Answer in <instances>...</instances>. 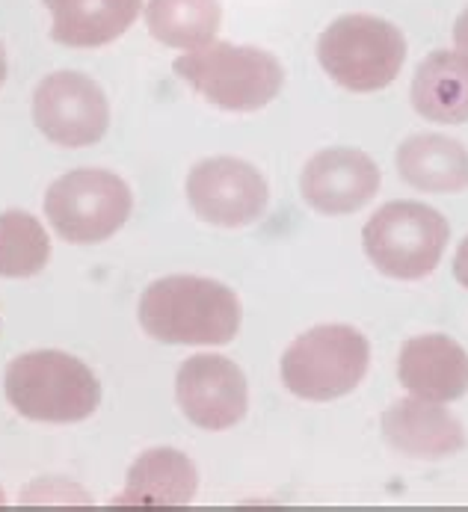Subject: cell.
<instances>
[{
    "label": "cell",
    "instance_id": "cell-1",
    "mask_svg": "<svg viewBox=\"0 0 468 512\" xmlns=\"http://www.w3.org/2000/svg\"><path fill=\"white\" fill-rule=\"evenodd\" d=\"M140 323L163 344L223 347L240 329V302L214 279L169 276L143 293Z\"/></svg>",
    "mask_w": 468,
    "mask_h": 512
},
{
    "label": "cell",
    "instance_id": "cell-2",
    "mask_svg": "<svg viewBox=\"0 0 468 512\" xmlns=\"http://www.w3.org/2000/svg\"><path fill=\"white\" fill-rule=\"evenodd\" d=\"M6 400L30 421L78 424L98 409L101 385L75 356L36 350L6 367Z\"/></svg>",
    "mask_w": 468,
    "mask_h": 512
},
{
    "label": "cell",
    "instance_id": "cell-3",
    "mask_svg": "<svg viewBox=\"0 0 468 512\" xmlns=\"http://www.w3.org/2000/svg\"><path fill=\"white\" fill-rule=\"evenodd\" d=\"M175 74L187 80L205 101L234 113L267 107L285 80L282 63L273 54L229 42H208L196 51H187L175 60Z\"/></svg>",
    "mask_w": 468,
    "mask_h": 512
},
{
    "label": "cell",
    "instance_id": "cell-4",
    "mask_svg": "<svg viewBox=\"0 0 468 512\" xmlns=\"http://www.w3.org/2000/svg\"><path fill=\"white\" fill-rule=\"evenodd\" d=\"M317 60L326 74L350 92H377L394 83L406 60L403 33L377 15H341L320 42Z\"/></svg>",
    "mask_w": 468,
    "mask_h": 512
},
{
    "label": "cell",
    "instance_id": "cell-5",
    "mask_svg": "<svg viewBox=\"0 0 468 512\" xmlns=\"http://www.w3.org/2000/svg\"><path fill=\"white\" fill-rule=\"evenodd\" d=\"M371 344L353 326H317L282 356V382L291 394L326 403L350 394L368 373Z\"/></svg>",
    "mask_w": 468,
    "mask_h": 512
},
{
    "label": "cell",
    "instance_id": "cell-6",
    "mask_svg": "<svg viewBox=\"0 0 468 512\" xmlns=\"http://www.w3.org/2000/svg\"><path fill=\"white\" fill-rule=\"evenodd\" d=\"M448 220L421 202H391L362 231L365 252L380 273L415 282L430 276L448 246Z\"/></svg>",
    "mask_w": 468,
    "mask_h": 512
},
{
    "label": "cell",
    "instance_id": "cell-7",
    "mask_svg": "<svg viewBox=\"0 0 468 512\" xmlns=\"http://www.w3.org/2000/svg\"><path fill=\"white\" fill-rule=\"evenodd\" d=\"M134 208L131 187L107 169H75L45 193V214L69 243H101L113 237Z\"/></svg>",
    "mask_w": 468,
    "mask_h": 512
},
{
    "label": "cell",
    "instance_id": "cell-8",
    "mask_svg": "<svg viewBox=\"0 0 468 512\" xmlns=\"http://www.w3.org/2000/svg\"><path fill=\"white\" fill-rule=\"evenodd\" d=\"M33 119L51 143L83 148L107 134L110 104L92 77L80 72H54L36 86Z\"/></svg>",
    "mask_w": 468,
    "mask_h": 512
},
{
    "label": "cell",
    "instance_id": "cell-9",
    "mask_svg": "<svg viewBox=\"0 0 468 512\" xmlns=\"http://www.w3.org/2000/svg\"><path fill=\"white\" fill-rule=\"evenodd\" d=\"M187 199L199 220L240 228L261 220L270 190L252 163L237 157H211L196 163L187 175Z\"/></svg>",
    "mask_w": 468,
    "mask_h": 512
},
{
    "label": "cell",
    "instance_id": "cell-10",
    "mask_svg": "<svg viewBox=\"0 0 468 512\" xmlns=\"http://www.w3.org/2000/svg\"><path fill=\"white\" fill-rule=\"evenodd\" d=\"M175 397L187 421L202 430H229L249 406L243 370L223 356L187 359L175 379Z\"/></svg>",
    "mask_w": 468,
    "mask_h": 512
},
{
    "label": "cell",
    "instance_id": "cell-11",
    "mask_svg": "<svg viewBox=\"0 0 468 512\" xmlns=\"http://www.w3.org/2000/svg\"><path fill=\"white\" fill-rule=\"evenodd\" d=\"M300 193L317 214H353L380 193V166L365 151L326 148L306 163Z\"/></svg>",
    "mask_w": 468,
    "mask_h": 512
},
{
    "label": "cell",
    "instance_id": "cell-12",
    "mask_svg": "<svg viewBox=\"0 0 468 512\" xmlns=\"http://www.w3.org/2000/svg\"><path fill=\"white\" fill-rule=\"evenodd\" d=\"M383 436L412 459H445L466 447V430L442 403L409 397L386 409Z\"/></svg>",
    "mask_w": 468,
    "mask_h": 512
},
{
    "label": "cell",
    "instance_id": "cell-13",
    "mask_svg": "<svg viewBox=\"0 0 468 512\" xmlns=\"http://www.w3.org/2000/svg\"><path fill=\"white\" fill-rule=\"evenodd\" d=\"M397 376L415 397L451 403L468 394V353L454 338L421 335L403 344Z\"/></svg>",
    "mask_w": 468,
    "mask_h": 512
},
{
    "label": "cell",
    "instance_id": "cell-14",
    "mask_svg": "<svg viewBox=\"0 0 468 512\" xmlns=\"http://www.w3.org/2000/svg\"><path fill=\"white\" fill-rule=\"evenodd\" d=\"M196 486V465L184 453L149 450L131 465L125 492L113 498V507H187Z\"/></svg>",
    "mask_w": 468,
    "mask_h": 512
},
{
    "label": "cell",
    "instance_id": "cell-15",
    "mask_svg": "<svg viewBox=\"0 0 468 512\" xmlns=\"http://www.w3.org/2000/svg\"><path fill=\"white\" fill-rule=\"evenodd\" d=\"M143 0H45L51 36L69 48H101L119 39L140 15Z\"/></svg>",
    "mask_w": 468,
    "mask_h": 512
},
{
    "label": "cell",
    "instance_id": "cell-16",
    "mask_svg": "<svg viewBox=\"0 0 468 512\" xmlns=\"http://www.w3.org/2000/svg\"><path fill=\"white\" fill-rule=\"evenodd\" d=\"M400 178L424 193L468 190V148L442 134H415L397 148Z\"/></svg>",
    "mask_w": 468,
    "mask_h": 512
},
{
    "label": "cell",
    "instance_id": "cell-17",
    "mask_svg": "<svg viewBox=\"0 0 468 512\" xmlns=\"http://www.w3.org/2000/svg\"><path fill=\"white\" fill-rule=\"evenodd\" d=\"M415 110L442 125L468 122V57L460 51L430 54L412 77Z\"/></svg>",
    "mask_w": 468,
    "mask_h": 512
},
{
    "label": "cell",
    "instance_id": "cell-18",
    "mask_svg": "<svg viewBox=\"0 0 468 512\" xmlns=\"http://www.w3.org/2000/svg\"><path fill=\"white\" fill-rule=\"evenodd\" d=\"M220 0H149L146 24L160 45L196 51L220 30Z\"/></svg>",
    "mask_w": 468,
    "mask_h": 512
},
{
    "label": "cell",
    "instance_id": "cell-19",
    "mask_svg": "<svg viewBox=\"0 0 468 512\" xmlns=\"http://www.w3.org/2000/svg\"><path fill=\"white\" fill-rule=\"evenodd\" d=\"M51 258V240L42 222L24 211L0 214V276L30 279L45 270Z\"/></svg>",
    "mask_w": 468,
    "mask_h": 512
},
{
    "label": "cell",
    "instance_id": "cell-20",
    "mask_svg": "<svg viewBox=\"0 0 468 512\" xmlns=\"http://www.w3.org/2000/svg\"><path fill=\"white\" fill-rule=\"evenodd\" d=\"M454 276H457V282L468 288V237L460 243V249H457V258H454Z\"/></svg>",
    "mask_w": 468,
    "mask_h": 512
},
{
    "label": "cell",
    "instance_id": "cell-21",
    "mask_svg": "<svg viewBox=\"0 0 468 512\" xmlns=\"http://www.w3.org/2000/svg\"><path fill=\"white\" fill-rule=\"evenodd\" d=\"M454 42H457L460 54H466L468 57V9L460 15V21H457V27H454Z\"/></svg>",
    "mask_w": 468,
    "mask_h": 512
},
{
    "label": "cell",
    "instance_id": "cell-22",
    "mask_svg": "<svg viewBox=\"0 0 468 512\" xmlns=\"http://www.w3.org/2000/svg\"><path fill=\"white\" fill-rule=\"evenodd\" d=\"M6 80V54H3V48H0V83Z\"/></svg>",
    "mask_w": 468,
    "mask_h": 512
}]
</instances>
